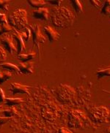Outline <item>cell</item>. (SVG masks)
<instances>
[{
	"instance_id": "6da1fadb",
	"label": "cell",
	"mask_w": 110,
	"mask_h": 133,
	"mask_svg": "<svg viewBox=\"0 0 110 133\" xmlns=\"http://www.w3.org/2000/svg\"><path fill=\"white\" fill-rule=\"evenodd\" d=\"M74 14L65 7L54 8L51 15L52 24L59 28L70 27L74 24Z\"/></svg>"
},
{
	"instance_id": "7a4b0ae2",
	"label": "cell",
	"mask_w": 110,
	"mask_h": 133,
	"mask_svg": "<svg viewBox=\"0 0 110 133\" xmlns=\"http://www.w3.org/2000/svg\"><path fill=\"white\" fill-rule=\"evenodd\" d=\"M8 24L13 29L21 31L28 25L27 13L24 9H16L8 18Z\"/></svg>"
},
{
	"instance_id": "3957f363",
	"label": "cell",
	"mask_w": 110,
	"mask_h": 133,
	"mask_svg": "<svg viewBox=\"0 0 110 133\" xmlns=\"http://www.w3.org/2000/svg\"><path fill=\"white\" fill-rule=\"evenodd\" d=\"M109 110L104 106L95 107L89 112V118L96 123H105L109 117Z\"/></svg>"
},
{
	"instance_id": "277c9868",
	"label": "cell",
	"mask_w": 110,
	"mask_h": 133,
	"mask_svg": "<svg viewBox=\"0 0 110 133\" xmlns=\"http://www.w3.org/2000/svg\"><path fill=\"white\" fill-rule=\"evenodd\" d=\"M68 126L71 128H80L83 126L85 119L84 115L77 110H71L68 115Z\"/></svg>"
},
{
	"instance_id": "5b68a950",
	"label": "cell",
	"mask_w": 110,
	"mask_h": 133,
	"mask_svg": "<svg viewBox=\"0 0 110 133\" xmlns=\"http://www.w3.org/2000/svg\"><path fill=\"white\" fill-rule=\"evenodd\" d=\"M29 28L30 29L33 39V45L34 46L38 48V51H40V45L46 41V38L41 34L40 26L38 24L29 25Z\"/></svg>"
},
{
	"instance_id": "8992f818",
	"label": "cell",
	"mask_w": 110,
	"mask_h": 133,
	"mask_svg": "<svg viewBox=\"0 0 110 133\" xmlns=\"http://www.w3.org/2000/svg\"><path fill=\"white\" fill-rule=\"evenodd\" d=\"M0 43L4 46V50L8 51L10 54L13 55L15 53H17L16 44L14 42V39L13 38L12 35L6 33L1 36Z\"/></svg>"
},
{
	"instance_id": "52a82bcc",
	"label": "cell",
	"mask_w": 110,
	"mask_h": 133,
	"mask_svg": "<svg viewBox=\"0 0 110 133\" xmlns=\"http://www.w3.org/2000/svg\"><path fill=\"white\" fill-rule=\"evenodd\" d=\"M13 38L14 39V42L16 44V49H17V54L18 55L23 54L24 51H26V46H25V43L23 38L21 37V36L20 35L19 31L16 30V29L13 28Z\"/></svg>"
},
{
	"instance_id": "ba28073f",
	"label": "cell",
	"mask_w": 110,
	"mask_h": 133,
	"mask_svg": "<svg viewBox=\"0 0 110 133\" xmlns=\"http://www.w3.org/2000/svg\"><path fill=\"white\" fill-rule=\"evenodd\" d=\"M29 86L27 85H23L19 83H12L10 85L9 91L11 95H15L17 94H23L29 95Z\"/></svg>"
},
{
	"instance_id": "9c48e42d",
	"label": "cell",
	"mask_w": 110,
	"mask_h": 133,
	"mask_svg": "<svg viewBox=\"0 0 110 133\" xmlns=\"http://www.w3.org/2000/svg\"><path fill=\"white\" fill-rule=\"evenodd\" d=\"M43 29H44L46 35H47L48 40L51 43L57 41L61 38V35H60L59 32H57L50 26H46L45 27L43 28Z\"/></svg>"
},
{
	"instance_id": "30bf717a",
	"label": "cell",
	"mask_w": 110,
	"mask_h": 133,
	"mask_svg": "<svg viewBox=\"0 0 110 133\" xmlns=\"http://www.w3.org/2000/svg\"><path fill=\"white\" fill-rule=\"evenodd\" d=\"M18 67L19 69L21 74L24 75H31L33 73L34 63L32 62H21L19 63Z\"/></svg>"
},
{
	"instance_id": "8fae6325",
	"label": "cell",
	"mask_w": 110,
	"mask_h": 133,
	"mask_svg": "<svg viewBox=\"0 0 110 133\" xmlns=\"http://www.w3.org/2000/svg\"><path fill=\"white\" fill-rule=\"evenodd\" d=\"M48 14H49V12L47 8H41L34 10L32 12V16L36 19L46 21L48 18Z\"/></svg>"
},
{
	"instance_id": "7c38bea8",
	"label": "cell",
	"mask_w": 110,
	"mask_h": 133,
	"mask_svg": "<svg viewBox=\"0 0 110 133\" xmlns=\"http://www.w3.org/2000/svg\"><path fill=\"white\" fill-rule=\"evenodd\" d=\"M0 67H2L4 70H8L11 72H15V73L19 75H21V72H20V70L19 69V67H18V66H16V65L13 64H11V63H2V64H0Z\"/></svg>"
},
{
	"instance_id": "4fadbf2b",
	"label": "cell",
	"mask_w": 110,
	"mask_h": 133,
	"mask_svg": "<svg viewBox=\"0 0 110 133\" xmlns=\"http://www.w3.org/2000/svg\"><path fill=\"white\" fill-rule=\"evenodd\" d=\"M96 76L98 80H101L104 77H110V66L99 68L96 72Z\"/></svg>"
},
{
	"instance_id": "5bb4252c",
	"label": "cell",
	"mask_w": 110,
	"mask_h": 133,
	"mask_svg": "<svg viewBox=\"0 0 110 133\" xmlns=\"http://www.w3.org/2000/svg\"><path fill=\"white\" fill-rule=\"evenodd\" d=\"M36 56V53L35 52H30L28 54H21L18 55L17 58L19 59L21 62H28L32 59H33Z\"/></svg>"
},
{
	"instance_id": "9a60e30c",
	"label": "cell",
	"mask_w": 110,
	"mask_h": 133,
	"mask_svg": "<svg viewBox=\"0 0 110 133\" xmlns=\"http://www.w3.org/2000/svg\"><path fill=\"white\" fill-rule=\"evenodd\" d=\"M24 102V100L20 97H16V98H12V97H8L5 99V101H4V104L8 106H13V105H20L21 103Z\"/></svg>"
},
{
	"instance_id": "2e32d148",
	"label": "cell",
	"mask_w": 110,
	"mask_h": 133,
	"mask_svg": "<svg viewBox=\"0 0 110 133\" xmlns=\"http://www.w3.org/2000/svg\"><path fill=\"white\" fill-rule=\"evenodd\" d=\"M13 77V72L8 70L0 71V85L8 81Z\"/></svg>"
},
{
	"instance_id": "e0dca14e",
	"label": "cell",
	"mask_w": 110,
	"mask_h": 133,
	"mask_svg": "<svg viewBox=\"0 0 110 133\" xmlns=\"http://www.w3.org/2000/svg\"><path fill=\"white\" fill-rule=\"evenodd\" d=\"M17 114V111H16V108L14 107H10L8 109H4L2 110V116H4V117L8 118H12L16 114Z\"/></svg>"
},
{
	"instance_id": "ac0fdd59",
	"label": "cell",
	"mask_w": 110,
	"mask_h": 133,
	"mask_svg": "<svg viewBox=\"0 0 110 133\" xmlns=\"http://www.w3.org/2000/svg\"><path fill=\"white\" fill-rule=\"evenodd\" d=\"M70 3L77 14H80L83 12L82 4H81L80 1H79V0H71V1H70Z\"/></svg>"
},
{
	"instance_id": "d6986e66",
	"label": "cell",
	"mask_w": 110,
	"mask_h": 133,
	"mask_svg": "<svg viewBox=\"0 0 110 133\" xmlns=\"http://www.w3.org/2000/svg\"><path fill=\"white\" fill-rule=\"evenodd\" d=\"M27 2L32 8H37V9L43 8L46 3V2L44 0H28Z\"/></svg>"
},
{
	"instance_id": "ffe728a7",
	"label": "cell",
	"mask_w": 110,
	"mask_h": 133,
	"mask_svg": "<svg viewBox=\"0 0 110 133\" xmlns=\"http://www.w3.org/2000/svg\"><path fill=\"white\" fill-rule=\"evenodd\" d=\"M19 31L20 35L21 36V37L23 38L24 41H28L29 38H30V37L32 35V32L31 30H30V29L29 27H25L23 29H21V31Z\"/></svg>"
},
{
	"instance_id": "44dd1931",
	"label": "cell",
	"mask_w": 110,
	"mask_h": 133,
	"mask_svg": "<svg viewBox=\"0 0 110 133\" xmlns=\"http://www.w3.org/2000/svg\"><path fill=\"white\" fill-rule=\"evenodd\" d=\"M101 13L105 16L110 15V0H106L103 2L101 9Z\"/></svg>"
},
{
	"instance_id": "7402d4cb",
	"label": "cell",
	"mask_w": 110,
	"mask_h": 133,
	"mask_svg": "<svg viewBox=\"0 0 110 133\" xmlns=\"http://www.w3.org/2000/svg\"><path fill=\"white\" fill-rule=\"evenodd\" d=\"M13 31V27L10 26L8 23L7 24H0V36L3 35L4 34L9 33Z\"/></svg>"
},
{
	"instance_id": "603a6c76",
	"label": "cell",
	"mask_w": 110,
	"mask_h": 133,
	"mask_svg": "<svg viewBox=\"0 0 110 133\" xmlns=\"http://www.w3.org/2000/svg\"><path fill=\"white\" fill-rule=\"evenodd\" d=\"M9 8V1L8 0H0V9L8 12Z\"/></svg>"
},
{
	"instance_id": "cb8c5ba5",
	"label": "cell",
	"mask_w": 110,
	"mask_h": 133,
	"mask_svg": "<svg viewBox=\"0 0 110 133\" xmlns=\"http://www.w3.org/2000/svg\"><path fill=\"white\" fill-rule=\"evenodd\" d=\"M7 59V54L4 49L0 46V64L4 63V62Z\"/></svg>"
},
{
	"instance_id": "d4e9b609",
	"label": "cell",
	"mask_w": 110,
	"mask_h": 133,
	"mask_svg": "<svg viewBox=\"0 0 110 133\" xmlns=\"http://www.w3.org/2000/svg\"><path fill=\"white\" fill-rule=\"evenodd\" d=\"M10 119H11V118L0 116V128H2V126H4L5 124H7L8 121H10Z\"/></svg>"
},
{
	"instance_id": "484cf974",
	"label": "cell",
	"mask_w": 110,
	"mask_h": 133,
	"mask_svg": "<svg viewBox=\"0 0 110 133\" xmlns=\"http://www.w3.org/2000/svg\"><path fill=\"white\" fill-rule=\"evenodd\" d=\"M7 23H8V21L6 18V15L4 13L0 12V24H7Z\"/></svg>"
},
{
	"instance_id": "4316f807",
	"label": "cell",
	"mask_w": 110,
	"mask_h": 133,
	"mask_svg": "<svg viewBox=\"0 0 110 133\" xmlns=\"http://www.w3.org/2000/svg\"><path fill=\"white\" fill-rule=\"evenodd\" d=\"M90 2L95 8H99L101 6V1H99V0H90Z\"/></svg>"
},
{
	"instance_id": "83f0119b",
	"label": "cell",
	"mask_w": 110,
	"mask_h": 133,
	"mask_svg": "<svg viewBox=\"0 0 110 133\" xmlns=\"http://www.w3.org/2000/svg\"><path fill=\"white\" fill-rule=\"evenodd\" d=\"M46 2L52 4V5H56V6H58V7H59V5H60V4H61V2H62V1H61V0H53V1L48 0Z\"/></svg>"
},
{
	"instance_id": "f1b7e54d",
	"label": "cell",
	"mask_w": 110,
	"mask_h": 133,
	"mask_svg": "<svg viewBox=\"0 0 110 133\" xmlns=\"http://www.w3.org/2000/svg\"><path fill=\"white\" fill-rule=\"evenodd\" d=\"M5 99H6V97H5L4 91L2 90V89L0 88V102H4Z\"/></svg>"
},
{
	"instance_id": "f546056e",
	"label": "cell",
	"mask_w": 110,
	"mask_h": 133,
	"mask_svg": "<svg viewBox=\"0 0 110 133\" xmlns=\"http://www.w3.org/2000/svg\"><path fill=\"white\" fill-rule=\"evenodd\" d=\"M59 133H73L71 129L65 128V127H60L59 129Z\"/></svg>"
},
{
	"instance_id": "4dcf8cb0",
	"label": "cell",
	"mask_w": 110,
	"mask_h": 133,
	"mask_svg": "<svg viewBox=\"0 0 110 133\" xmlns=\"http://www.w3.org/2000/svg\"><path fill=\"white\" fill-rule=\"evenodd\" d=\"M2 108H3V107H2V105H0V116H1V113H2Z\"/></svg>"
},
{
	"instance_id": "1f68e13d",
	"label": "cell",
	"mask_w": 110,
	"mask_h": 133,
	"mask_svg": "<svg viewBox=\"0 0 110 133\" xmlns=\"http://www.w3.org/2000/svg\"><path fill=\"white\" fill-rule=\"evenodd\" d=\"M103 91H104L105 93H107V94H110V91H109L107 90H105V89H102Z\"/></svg>"
},
{
	"instance_id": "d6a6232c",
	"label": "cell",
	"mask_w": 110,
	"mask_h": 133,
	"mask_svg": "<svg viewBox=\"0 0 110 133\" xmlns=\"http://www.w3.org/2000/svg\"><path fill=\"white\" fill-rule=\"evenodd\" d=\"M106 131L108 132V133H110V124H109V127H107V129H106Z\"/></svg>"
},
{
	"instance_id": "836d02e7",
	"label": "cell",
	"mask_w": 110,
	"mask_h": 133,
	"mask_svg": "<svg viewBox=\"0 0 110 133\" xmlns=\"http://www.w3.org/2000/svg\"><path fill=\"white\" fill-rule=\"evenodd\" d=\"M109 16H110V15H109Z\"/></svg>"
}]
</instances>
